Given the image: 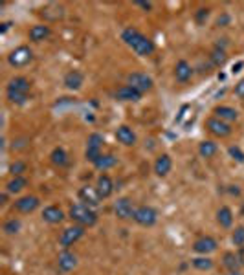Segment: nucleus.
Instances as JSON below:
<instances>
[{
  "label": "nucleus",
  "mask_w": 244,
  "mask_h": 275,
  "mask_svg": "<svg viewBox=\"0 0 244 275\" xmlns=\"http://www.w3.org/2000/svg\"><path fill=\"white\" fill-rule=\"evenodd\" d=\"M134 4L140 6V8H143V9H147V11H151V9H152L151 2H140V0H138V2H134Z\"/></svg>",
  "instance_id": "ea45409f"
},
{
  "label": "nucleus",
  "mask_w": 244,
  "mask_h": 275,
  "mask_svg": "<svg viewBox=\"0 0 244 275\" xmlns=\"http://www.w3.org/2000/svg\"><path fill=\"white\" fill-rule=\"evenodd\" d=\"M132 220L142 228H152L158 222V211L152 206H138Z\"/></svg>",
  "instance_id": "20e7f679"
},
{
  "label": "nucleus",
  "mask_w": 244,
  "mask_h": 275,
  "mask_svg": "<svg viewBox=\"0 0 244 275\" xmlns=\"http://www.w3.org/2000/svg\"><path fill=\"white\" fill-rule=\"evenodd\" d=\"M32 90V82L30 79L26 77H13L10 82H8V87H6V92H11V94H30Z\"/></svg>",
  "instance_id": "f3484780"
},
{
  "label": "nucleus",
  "mask_w": 244,
  "mask_h": 275,
  "mask_svg": "<svg viewBox=\"0 0 244 275\" xmlns=\"http://www.w3.org/2000/svg\"><path fill=\"white\" fill-rule=\"evenodd\" d=\"M10 26H11V22H4V24H2V28H0V32H2V33L8 32V30H10Z\"/></svg>",
  "instance_id": "37998d69"
},
{
  "label": "nucleus",
  "mask_w": 244,
  "mask_h": 275,
  "mask_svg": "<svg viewBox=\"0 0 244 275\" xmlns=\"http://www.w3.org/2000/svg\"><path fill=\"white\" fill-rule=\"evenodd\" d=\"M33 61V51L30 46H19L8 55V63L13 68H24Z\"/></svg>",
  "instance_id": "39448f33"
},
{
  "label": "nucleus",
  "mask_w": 244,
  "mask_h": 275,
  "mask_svg": "<svg viewBox=\"0 0 244 275\" xmlns=\"http://www.w3.org/2000/svg\"><path fill=\"white\" fill-rule=\"evenodd\" d=\"M191 266L198 271H209L215 268V262L209 255H198L195 259H191Z\"/></svg>",
  "instance_id": "bb28decb"
},
{
  "label": "nucleus",
  "mask_w": 244,
  "mask_h": 275,
  "mask_svg": "<svg viewBox=\"0 0 244 275\" xmlns=\"http://www.w3.org/2000/svg\"><path fill=\"white\" fill-rule=\"evenodd\" d=\"M28 140L26 138H20V140H17V142H13V151H20V149H26L28 147Z\"/></svg>",
  "instance_id": "58836bf2"
},
{
  "label": "nucleus",
  "mask_w": 244,
  "mask_h": 275,
  "mask_svg": "<svg viewBox=\"0 0 244 275\" xmlns=\"http://www.w3.org/2000/svg\"><path fill=\"white\" fill-rule=\"evenodd\" d=\"M114 97L118 101H132V103H136V101L142 99V94L138 90H134L132 87H129V85H123V87L116 90Z\"/></svg>",
  "instance_id": "412c9836"
},
{
  "label": "nucleus",
  "mask_w": 244,
  "mask_h": 275,
  "mask_svg": "<svg viewBox=\"0 0 244 275\" xmlns=\"http://www.w3.org/2000/svg\"><path fill=\"white\" fill-rule=\"evenodd\" d=\"M239 259H240V262H242V266H244V246L242 248H239Z\"/></svg>",
  "instance_id": "79ce46f5"
},
{
  "label": "nucleus",
  "mask_w": 244,
  "mask_h": 275,
  "mask_svg": "<svg viewBox=\"0 0 244 275\" xmlns=\"http://www.w3.org/2000/svg\"><path fill=\"white\" fill-rule=\"evenodd\" d=\"M50 161L56 167H66V165L70 163V158H68V154H66V151L63 149V147H56L53 151L50 152Z\"/></svg>",
  "instance_id": "a878e982"
},
{
  "label": "nucleus",
  "mask_w": 244,
  "mask_h": 275,
  "mask_svg": "<svg viewBox=\"0 0 244 275\" xmlns=\"http://www.w3.org/2000/svg\"><path fill=\"white\" fill-rule=\"evenodd\" d=\"M134 211H136V207H134L132 200L129 197H121L114 202V215L120 220L134 218Z\"/></svg>",
  "instance_id": "9b49d317"
},
{
  "label": "nucleus",
  "mask_w": 244,
  "mask_h": 275,
  "mask_svg": "<svg viewBox=\"0 0 244 275\" xmlns=\"http://www.w3.org/2000/svg\"><path fill=\"white\" fill-rule=\"evenodd\" d=\"M79 264V259L74 252H70V250H63V252L57 255V270L61 273H70V271H74Z\"/></svg>",
  "instance_id": "0eeeda50"
},
{
  "label": "nucleus",
  "mask_w": 244,
  "mask_h": 275,
  "mask_svg": "<svg viewBox=\"0 0 244 275\" xmlns=\"http://www.w3.org/2000/svg\"><path fill=\"white\" fill-rule=\"evenodd\" d=\"M83 73L79 72V70H70L68 73L65 75V79H63V85H65L68 90H79V88L83 87Z\"/></svg>",
  "instance_id": "6ab92c4d"
},
{
  "label": "nucleus",
  "mask_w": 244,
  "mask_h": 275,
  "mask_svg": "<svg viewBox=\"0 0 244 275\" xmlns=\"http://www.w3.org/2000/svg\"><path fill=\"white\" fill-rule=\"evenodd\" d=\"M20 229H22V222L17 216H11V218L4 220V224H2V231L6 235H17Z\"/></svg>",
  "instance_id": "7c9ffc66"
},
{
  "label": "nucleus",
  "mask_w": 244,
  "mask_h": 275,
  "mask_svg": "<svg viewBox=\"0 0 244 275\" xmlns=\"http://www.w3.org/2000/svg\"><path fill=\"white\" fill-rule=\"evenodd\" d=\"M233 94L237 97H240V99H244V77L240 79L237 85H235V88H233Z\"/></svg>",
  "instance_id": "4c0bfd02"
},
{
  "label": "nucleus",
  "mask_w": 244,
  "mask_h": 275,
  "mask_svg": "<svg viewBox=\"0 0 244 275\" xmlns=\"http://www.w3.org/2000/svg\"><path fill=\"white\" fill-rule=\"evenodd\" d=\"M240 66H242V63H237V64H235V66H233V70H231V72H233V73H237V72H239V68H240Z\"/></svg>",
  "instance_id": "c03bdc74"
},
{
  "label": "nucleus",
  "mask_w": 244,
  "mask_h": 275,
  "mask_svg": "<svg viewBox=\"0 0 244 275\" xmlns=\"http://www.w3.org/2000/svg\"><path fill=\"white\" fill-rule=\"evenodd\" d=\"M206 128H207V132L213 134L215 138H228L231 132H233V128H231L230 123H226V121L215 118V116L206 121Z\"/></svg>",
  "instance_id": "9d476101"
},
{
  "label": "nucleus",
  "mask_w": 244,
  "mask_h": 275,
  "mask_svg": "<svg viewBox=\"0 0 244 275\" xmlns=\"http://www.w3.org/2000/svg\"><path fill=\"white\" fill-rule=\"evenodd\" d=\"M127 85H129V87H132L134 90H138L140 94H143V92L152 90V87H154V81H152V77H151V75H147V73L134 72V73H129V75H127Z\"/></svg>",
  "instance_id": "423d86ee"
},
{
  "label": "nucleus",
  "mask_w": 244,
  "mask_h": 275,
  "mask_svg": "<svg viewBox=\"0 0 244 275\" xmlns=\"http://www.w3.org/2000/svg\"><path fill=\"white\" fill-rule=\"evenodd\" d=\"M216 224L224 229H230L233 226V211H231V207H219V211H216Z\"/></svg>",
  "instance_id": "5701e85b"
},
{
  "label": "nucleus",
  "mask_w": 244,
  "mask_h": 275,
  "mask_svg": "<svg viewBox=\"0 0 244 275\" xmlns=\"http://www.w3.org/2000/svg\"><path fill=\"white\" fill-rule=\"evenodd\" d=\"M39 206H41V200H39L35 195H24V197L17 198V200L13 202V207L17 213H22V215H30V213H33L35 209H39Z\"/></svg>",
  "instance_id": "1a4fd4ad"
},
{
  "label": "nucleus",
  "mask_w": 244,
  "mask_h": 275,
  "mask_svg": "<svg viewBox=\"0 0 244 275\" xmlns=\"http://www.w3.org/2000/svg\"><path fill=\"white\" fill-rule=\"evenodd\" d=\"M8 197H10V193H2V197H0V200H2V202H0V204H2V206H6V204H8Z\"/></svg>",
  "instance_id": "a19ab883"
},
{
  "label": "nucleus",
  "mask_w": 244,
  "mask_h": 275,
  "mask_svg": "<svg viewBox=\"0 0 244 275\" xmlns=\"http://www.w3.org/2000/svg\"><path fill=\"white\" fill-rule=\"evenodd\" d=\"M228 154L231 160H235L237 163H244V152L239 145H230L228 147Z\"/></svg>",
  "instance_id": "c9c22d12"
},
{
  "label": "nucleus",
  "mask_w": 244,
  "mask_h": 275,
  "mask_svg": "<svg viewBox=\"0 0 244 275\" xmlns=\"http://www.w3.org/2000/svg\"><path fill=\"white\" fill-rule=\"evenodd\" d=\"M50 33H51L50 26H46V24H35V26H32V30H30V41L42 42L50 37Z\"/></svg>",
  "instance_id": "b1692460"
},
{
  "label": "nucleus",
  "mask_w": 244,
  "mask_h": 275,
  "mask_svg": "<svg viewBox=\"0 0 244 275\" xmlns=\"http://www.w3.org/2000/svg\"><path fill=\"white\" fill-rule=\"evenodd\" d=\"M213 114H215V118L222 119V121H226V123H231V121H237V119H239V112H237L233 106H228V105L215 106Z\"/></svg>",
  "instance_id": "aec40b11"
},
{
  "label": "nucleus",
  "mask_w": 244,
  "mask_h": 275,
  "mask_svg": "<svg viewBox=\"0 0 244 275\" xmlns=\"http://www.w3.org/2000/svg\"><path fill=\"white\" fill-rule=\"evenodd\" d=\"M103 143H105V138L99 132H92L87 140V147H94V149H103Z\"/></svg>",
  "instance_id": "f704fd0d"
},
{
  "label": "nucleus",
  "mask_w": 244,
  "mask_h": 275,
  "mask_svg": "<svg viewBox=\"0 0 244 275\" xmlns=\"http://www.w3.org/2000/svg\"><path fill=\"white\" fill-rule=\"evenodd\" d=\"M68 216L72 218V222L77 226H83V228H92V226L97 224V213L96 209L92 207L85 206L83 202H75L70 206V211H68Z\"/></svg>",
  "instance_id": "f03ea898"
},
{
  "label": "nucleus",
  "mask_w": 244,
  "mask_h": 275,
  "mask_svg": "<svg viewBox=\"0 0 244 275\" xmlns=\"http://www.w3.org/2000/svg\"><path fill=\"white\" fill-rule=\"evenodd\" d=\"M6 97L13 105H26L30 99V94H11V92H6Z\"/></svg>",
  "instance_id": "72a5a7b5"
},
{
  "label": "nucleus",
  "mask_w": 244,
  "mask_h": 275,
  "mask_svg": "<svg viewBox=\"0 0 244 275\" xmlns=\"http://www.w3.org/2000/svg\"><path fill=\"white\" fill-rule=\"evenodd\" d=\"M114 136H116V140L125 147H134L136 142H138V138H136V134H134V130L129 127V125H120V127L116 128Z\"/></svg>",
  "instance_id": "ddd939ff"
},
{
  "label": "nucleus",
  "mask_w": 244,
  "mask_h": 275,
  "mask_svg": "<svg viewBox=\"0 0 244 275\" xmlns=\"http://www.w3.org/2000/svg\"><path fill=\"white\" fill-rule=\"evenodd\" d=\"M85 229H87V228H83V226H77V224L63 229V231H61V235H59V246L63 248V250H70V246H74L75 242H79V240L85 237V233H87Z\"/></svg>",
  "instance_id": "7ed1b4c3"
},
{
  "label": "nucleus",
  "mask_w": 244,
  "mask_h": 275,
  "mask_svg": "<svg viewBox=\"0 0 244 275\" xmlns=\"http://www.w3.org/2000/svg\"><path fill=\"white\" fill-rule=\"evenodd\" d=\"M191 77H193V66L185 59H180L175 66V79L184 85V82H187Z\"/></svg>",
  "instance_id": "a211bd4d"
},
{
  "label": "nucleus",
  "mask_w": 244,
  "mask_h": 275,
  "mask_svg": "<svg viewBox=\"0 0 244 275\" xmlns=\"http://www.w3.org/2000/svg\"><path fill=\"white\" fill-rule=\"evenodd\" d=\"M226 61H228V55H226V50H222V48H213L211 53H209V63L215 66V68H222L226 64Z\"/></svg>",
  "instance_id": "c756f323"
},
{
  "label": "nucleus",
  "mask_w": 244,
  "mask_h": 275,
  "mask_svg": "<svg viewBox=\"0 0 244 275\" xmlns=\"http://www.w3.org/2000/svg\"><path fill=\"white\" fill-rule=\"evenodd\" d=\"M121 41L129 46L134 53H138L140 57H149V55H152V51L156 50L154 42L147 35L138 32L136 28H125L121 32Z\"/></svg>",
  "instance_id": "f257e3e1"
},
{
  "label": "nucleus",
  "mask_w": 244,
  "mask_h": 275,
  "mask_svg": "<svg viewBox=\"0 0 244 275\" xmlns=\"http://www.w3.org/2000/svg\"><path fill=\"white\" fill-rule=\"evenodd\" d=\"M65 211L61 209L59 206H48L44 207V211H42V220L46 222V224H51V226H56V224H61L63 220H65Z\"/></svg>",
  "instance_id": "dca6fc26"
},
{
  "label": "nucleus",
  "mask_w": 244,
  "mask_h": 275,
  "mask_svg": "<svg viewBox=\"0 0 244 275\" xmlns=\"http://www.w3.org/2000/svg\"><path fill=\"white\" fill-rule=\"evenodd\" d=\"M216 250H219V242L211 235H202L193 242V252L198 253V255H211Z\"/></svg>",
  "instance_id": "6e6552de"
},
{
  "label": "nucleus",
  "mask_w": 244,
  "mask_h": 275,
  "mask_svg": "<svg viewBox=\"0 0 244 275\" xmlns=\"http://www.w3.org/2000/svg\"><path fill=\"white\" fill-rule=\"evenodd\" d=\"M224 275H242V271H226Z\"/></svg>",
  "instance_id": "a18cd8bd"
},
{
  "label": "nucleus",
  "mask_w": 244,
  "mask_h": 275,
  "mask_svg": "<svg viewBox=\"0 0 244 275\" xmlns=\"http://www.w3.org/2000/svg\"><path fill=\"white\" fill-rule=\"evenodd\" d=\"M216 152H219V145L213 140H204V142L198 143V154L202 156V158H206V160L213 158Z\"/></svg>",
  "instance_id": "cd10ccee"
},
{
  "label": "nucleus",
  "mask_w": 244,
  "mask_h": 275,
  "mask_svg": "<svg viewBox=\"0 0 244 275\" xmlns=\"http://www.w3.org/2000/svg\"><path fill=\"white\" fill-rule=\"evenodd\" d=\"M209 18V8H198L197 11H195V22L197 24H206V20Z\"/></svg>",
  "instance_id": "e433bc0d"
},
{
  "label": "nucleus",
  "mask_w": 244,
  "mask_h": 275,
  "mask_svg": "<svg viewBox=\"0 0 244 275\" xmlns=\"http://www.w3.org/2000/svg\"><path fill=\"white\" fill-rule=\"evenodd\" d=\"M222 266L226 268V271H240L242 262H240V259H239V253L226 252L224 255H222Z\"/></svg>",
  "instance_id": "4be33fe9"
},
{
  "label": "nucleus",
  "mask_w": 244,
  "mask_h": 275,
  "mask_svg": "<svg viewBox=\"0 0 244 275\" xmlns=\"http://www.w3.org/2000/svg\"><path fill=\"white\" fill-rule=\"evenodd\" d=\"M26 171H28V163L22 160H15L13 163L10 165V173L13 174V176H22Z\"/></svg>",
  "instance_id": "473e14b6"
},
{
  "label": "nucleus",
  "mask_w": 244,
  "mask_h": 275,
  "mask_svg": "<svg viewBox=\"0 0 244 275\" xmlns=\"http://www.w3.org/2000/svg\"><path fill=\"white\" fill-rule=\"evenodd\" d=\"M77 197H79V202H83L85 206L92 207H99L101 204V197H99V193H97L96 187H90V185H83V187L77 191Z\"/></svg>",
  "instance_id": "f8f14e48"
},
{
  "label": "nucleus",
  "mask_w": 244,
  "mask_h": 275,
  "mask_svg": "<svg viewBox=\"0 0 244 275\" xmlns=\"http://www.w3.org/2000/svg\"><path fill=\"white\" fill-rule=\"evenodd\" d=\"M118 165V158H116L114 154H101V158L94 163V167H96L97 171H109V169H112V167H116Z\"/></svg>",
  "instance_id": "c85d7f7f"
},
{
  "label": "nucleus",
  "mask_w": 244,
  "mask_h": 275,
  "mask_svg": "<svg viewBox=\"0 0 244 275\" xmlns=\"http://www.w3.org/2000/svg\"><path fill=\"white\" fill-rule=\"evenodd\" d=\"M231 242L237 248L244 246V226H237V228L231 231Z\"/></svg>",
  "instance_id": "2f4dec72"
},
{
  "label": "nucleus",
  "mask_w": 244,
  "mask_h": 275,
  "mask_svg": "<svg viewBox=\"0 0 244 275\" xmlns=\"http://www.w3.org/2000/svg\"><path fill=\"white\" fill-rule=\"evenodd\" d=\"M171 169H173V158H171L167 152L160 154L156 160H154V174L160 176V178H166L167 174L171 173Z\"/></svg>",
  "instance_id": "2eb2a0df"
},
{
  "label": "nucleus",
  "mask_w": 244,
  "mask_h": 275,
  "mask_svg": "<svg viewBox=\"0 0 244 275\" xmlns=\"http://www.w3.org/2000/svg\"><path fill=\"white\" fill-rule=\"evenodd\" d=\"M96 189L97 193H99V197H101V200H105V198H111L112 193H114V180L109 176V174H99V178H97V183H96Z\"/></svg>",
  "instance_id": "4468645a"
},
{
  "label": "nucleus",
  "mask_w": 244,
  "mask_h": 275,
  "mask_svg": "<svg viewBox=\"0 0 244 275\" xmlns=\"http://www.w3.org/2000/svg\"><path fill=\"white\" fill-rule=\"evenodd\" d=\"M28 187V178L26 176H13L10 182L6 183V193L10 195H19Z\"/></svg>",
  "instance_id": "393cba45"
}]
</instances>
